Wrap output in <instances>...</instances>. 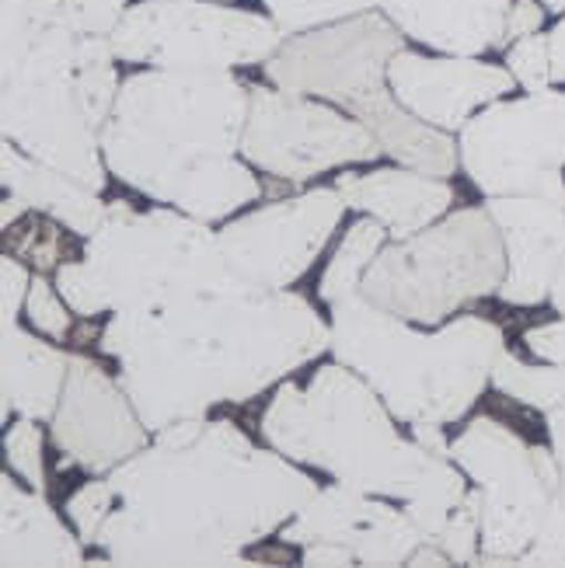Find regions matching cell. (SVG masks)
I'll return each instance as SVG.
<instances>
[{"label":"cell","mask_w":565,"mask_h":568,"mask_svg":"<svg viewBox=\"0 0 565 568\" xmlns=\"http://www.w3.org/2000/svg\"><path fill=\"white\" fill-rule=\"evenodd\" d=\"M130 0H63V18L81 36H112Z\"/></svg>","instance_id":"d590c367"},{"label":"cell","mask_w":565,"mask_h":568,"mask_svg":"<svg viewBox=\"0 0 565 568\" xmlns=\"http://www.w3.org/2000/svg\"><path fill=\"white\" fill-rule=\"evenodd\" d=\"M293 464L255 447L231 418H185L105 475L115 509L94 548L115 565H259L241 551L317 496Z\"/></svg>","instance_id":"6da1fadb"},{"label":"cell","mask_w":565,"mask_h":568,"mask_svg":"<svg viewBox=\"0 0 565 568\" xmlns=\"http://www.w3.org/2000/svg\"><path fill=\"white\" fill-rule=\"evenodd\" d=\"M70 374V353L18 325L0 328V418L18 412L24 418H53Z\"/></svg>","instance_id":"44dd1931"},{"label":"cell","mask_w":565,"mask_h":568,"mask_svg":"<svg viewBox=\"0 0 565 568\" xmlns=\"http://www.w3.org/2000/svg\"><path fill=\"white\" fill-rule=\"evenodd\" d=\"M524 345L542 363H565V317L548 321V325H534L524 332Z\"/></svg>","instance_id":"74e56055"},{"label":"cell","mask_w":565,"mask_h":568,"mask_svg":"<svg viewBox=\"0 0 565 568\" xmlns=\"http://www.w3.org/2000/svg\"><path fill=\"white\" fill-rule=\"evenodd\" d=\"M0 565H81L84 540L73 537L46 491H24L11 475L0 478Z\"/></svg>","instance_id":"7402d4cb"},{"label":"cell","mask_w":565,"mask_h":568,"mask_svg":"<svg viewBox=\"0 0 565 568\" xmlns=\"http://www.w3.org/2000/svg\"><path fill=\"white\" fill-rule=\"evenodd\" d=\"M391 241L387 227L374 216H363L356 224L346 231L342 244L335 248L332 262L325 265L322 273V283H317V296H322L325 304H335L339 296H346L353 290H360V280L366 273V265L377 258V252Z\"/></svg>","instance_id":"d4e9b609"},{"label":"cell","mask_w":565,"mask_h":568,"mask_svg":"<svg viewBox=\"0 0 565 568\" xmlns=\"http://www.w3.org/2000/svg\"><path fill=\"white\" fill-rule=\"evenodd\" d=\"M304 565H356V558L335 540H314V545L304 548Z\"/></svg>","instance_id":"ab89813d"},{"label":"cell","mask_w":565,"mask_h":568,"mask_svg":"<svg viewBox=\"0 0 565 568\" xmlns=\"http://www.w3.org/2000/svg\"><path fill=\"white\" fill-rule=\"evenodd\" d=\"M67 301L60 296V290L49 283L42 273L32 276V286H29V301H24V314H29L32 321V328L42 332L46 338H70V328H73V321H70V311L63 307Z\"/></svg>","instance_id":"836d02e7"},{"label":"cell","mask_w":565,"mask_h":568,"mask_svg":"<svg viewBox=\"0 0 565 568\" xmlns=\"http://www.w3.org/2000/svg\"><path fill=\"white\" fill-rule=\"evenodd\" d=\"M509 8L513 0H384V14L405 39L451 57L506 49Z\"/></svg>","instance_id":"ffe728a7"},{"label":"cell","mask_w":565,"mask_h":568,"mask_svg":"<svg viewBox=\"0 0 565 568\" xmlns=\"http://www.w3.org/2000/svg\"><path fill=\"white\" fill-rule=\"evenodd\" d=\"M552 42V73H555V84H565V14L555 21V29L548 32Z\"/></svg>","instance_id":"60d3db41"},{"label":"cell","mask_w":565,"mask_h":568,"mask_svg":"<svg viewBox=\"0 0 565 568\" xmlns=\"http://www.w3.org/2000/svg\"><path fill=\"white\" fill-rule=\"evenodd\" d=\"M286 545H314V540H335L350 548L356 565H408V558L426 545L423 534L412 527L405 509L398 513L371 491L353 485L317 488V496L280 530Z\"/></svg>","instance_id":"2e32d148"},{"label":"cell","mask_w":565,"mask_h":568,"mask_svg":"<svg viewBox=\"0 0 565 568\" xmlns=\"http://www.w3.org/2000/svg\"><path fill=\"white\" fill-rule=\"evenodd\" d=\"M29 286H32V273L21 258L4 252V262H0V321L4 325H18V311L29 301Z\"/></svg>","instance_id":"8d00e7d4"},{"label":"cell","mask_w":565,"mask_h":568,"mask_svg":"<svg viewBox=\"0 0 565 568\" xmlns=\"http://www.w3.org/2000/svg\"><path fill=\"white\" fill-rule=\"evenodd\" d=\"M506 244V280L500 301L513 307L548 304L565 262V195H488Z\"/></svg>","instance_id":"ac0fdd59"},{"label":"cell","mask_w":565,"mask_h":568,"mask_svg":"<svg viewBox=\"0 0 565 568\" xmlns=\"http://www.w3.org/2000/svg\"><path fill=\"white\" fill-rule=\"evenodd\" d=\"M339 363L353 366L371 384L398 423H457L478 394L493 384L506 353L496 321L464 314L436 332H415L412 321L377 307L360 290L329 304Z\"/></svg>","instance_id":"277c9868"},{"label":"cell","mask_w":565,"mask_h":568,"mask_svg":"<svg viewBox=\"0 0 565 568\" xmlns=\"http://www.w3.org/2000/svg\"><path fill=\"white\" fill-rule=\"evenodd\" d=\"M545 21H548V11H545L542 0H513L509 18H506V45L524 39V36L542 32Z\"/></svg>","instance_id":"f35d334b"},{"label":"cell","mask_w":565,"mask_h":568,"mask_svg":"<svg viewBox=\"0 0 565 568\" xmlns=\"http://www.w3.org/2000/svg\"><path fill=\"white\" fill-rule=\"evenodd\" d=\"M57 290H60V296H63L73 314H81V317L109 314V304H105L102 290H98V283H94V273H91V265L84 262V255L57 268Z\"/></svg>","instance_id":"e575fe53"},{"label":"cell","mask_w":565,"mask_h":568,"mask_svg":"<svg viewBox=\"0 0 565 568\" xmlns=\"http://www.w3.org/2000/svg\"><path fill=\"white\" fill-rule=\"evenodd\" d=\"M109 39L122 63L234 70L273 60L286 36L269 14L220 0H137Z\"/></svg>","instance_id":"8fae6325"},{"label":"cell","mask_w":565,"mask_h":568,"mask_svg":"<svg viewBox=\"0 0 565 568\" xmlns=\"http://www.w3.org/2000/svg\"><path fill=\"white\" fill-rule=\"evenodd\" d=\"M433 545L451 558V565H478L482 558V488L468 491L464 503L451 513L447 527Z\"/></svg>","instance_id":"f546056e"},{"label":"cell","mask_w":565,"mask_h":568,"mask_svg":"<svg viewBox=\"0 0 565 568\" xmlns=\"http://www.w3.org/2000/svg\"><path fill=\"white\" fill-rule=\"evenodd\" d=\"M0 179H4L8 192L21 195L32 210H42L60 220V224H67L84 241L105 224L109 203H102V192L70 179L60 168H49L29 158L11 140H4V151H0Z\"/></svg>","instance_id":"603a6c76"},{"label":"cell","mask_w":565,"mask_h":568,"mask_svg":"<svg viewBox=\"0 0 565 568\" xmlns=\"http://www.w3.org/2000/svg\"><path fill=\"white\" fill-rule=\"evenodd\" d=\"M381 154L377 136L325 98L283 91L276 84H252L241 158L269 179L304 185L314 175L342 164L377 161Z\"/></svg>","instance_id":"4fadbf2b"},{"label":"cell","mask_w":565,"mask_h":568,"mask_svg":"<svg viewBox=\"0 0 565 568\" xmlns=\"http://www.w3.org/2000/svg\"><path fill=\"white\" fill-rule=\"evenodd\" d=\"M506 280V244L493 213L464 206L426 231L387 241L366 265L360 293L412 325L444 321L482 296H496Z\"/></svg>","instance_id":"ba28073f"},{"label":"cell","mask_w":565,"mask_h":568,"mask_svg":"<svg viewBox=\"0 0 565 568\" xmlns=\"http://www.w3.org/2000/svg\"><path fill=\"white\" fill-rule=\"evenodd\" d=\"M0 231H4V252L21 258L42 276L57 273L60 265L78 258V244H73L78 234L42 210H24L18 220H11Z\"/></svg>","instance_id":"cb8c5ba5"},{"label":"cell","mask_w":565,"mask_h":568,"mask_svg":"<svg viewBox=\"0 0 565 568\" xmlns=\"http://www.w3.org/2000/svg\"><path fill=\"white\" fill-rule=\"evenodd\" d=\"M548 426V447L558 460V491L552 499L548 520L531 545V551L521 558V565H565V405L545 412Z\"/></svg>","instance_id":"83f0119b"},{"label":"cell","mask_w":565,"mask_h":568,"mask_svg":"<svg viewBox=\"0 0 565 568\" xmlns=\"http://www.w3.org/2000/svg\"><path fill=\"white\" fill-rule=\"evenodd\" d=\"M49 423V439L63 454L60 471L78 467L88 475H109L151 443V429L143 426L127 387L84 353H70V374Z\"/></svg>","instance_id":"9a60e30c"},{"label":"cell","mask_w":565,"mask_h":568,"mask_svg":"<svg viewBox=\"0 0 565 568\" xmlns=\"http://www.w3.org/2000/svg\"><path fill=\"white\" fill-rule=\"evenodd\" d=\"M548 304L565 317V262L558 268V276H555V286H552V296H548Z\"/></svg>","instance_id":"b9f144b4"},{"label":"cell","mask_w":565,"mask_h":568,"mask_svg":"<svg viewBox=\"0 0 565 568\" xmlns=\"http://www.w3.org/2000/svg\"><path fill=\"white\" fill-rule=\"evenodd\" d=\"M461 164L485 195H565V91H527L464 122Z\"/></svg>","instance_id":"7c38bea8"},{"label":"cell","mask_w":565,"mask_h":568,"mask_svg":"<svg viewBox=\"0 0 565 568\" xmlns=\"http://www.w3.org/2000/svg\"><path fill=\"white\" fill-rule=\"evenodd\" d=\"M4 454L11 471H18L24 478V485L46 491V471H42V429H39V418H18V423L8 429L4 439Z\"/></svg>","instance_id":"d6a6232c"},{"label":"cell","mask_w":565,"mask_h":568,"mask_svg":"<svg viewBox=\"0 0 565 568\" xmlns=\"http://www.w3.org/2000/svg\"><path fill=\"white\" fill-rule=\"evenodd\" d=\"M542 4H545L548 14H558V18L565 14V0H542Z\"/></svg>","instance_id":"7bdbcfd3"},{"label":"cell","mask_w":565,"mask_h":568,"mask_svg":"<svg viewBox=\"0 0 565 568\" xmlns=\"http://www.w3.org/2000/svg\"><path fill=\"white\" fill-rule=\"evenodd\" d=\"M262 4L283 36H301L366 11H384V0H262Z\"/></svg>","instance_id":"f1b7e54d"},{"label":"cell","mask_w":565,"mask_h":568,"mask_svg":"<svg viewBox=\"0 0 565 568\" xmlns=\"http://www.w3.org/2000/svg\"><path fill=\"white\" fill-rule=\"evenodd\" d=\"M387 84L415 119L444 133H461L472 115L521 88L509 67L478 57H426L408 45L391 60Z\"/></svg>","instance_id":"e0dca14e"},{"label":"cell","mask_w":565,"mask_h":568,"mask_svg":"<svg viewBox=\"0 0 565 568\" xmlns=\"http://www.w3.org/2000/svg\"><path fill=\"white\" fill-rule=\"evenodd\" d=\"M78 49L81 32L63 18V0H0L4 140L102 192L109 164L78 94Z\"/></svg>","instance_id":"52a82bcc"},{"label":"cell","mask_w":565,"mask_h":568,"mask_svg":"<svg viewBox=\"0 0 565 568\" xmlns=\"http://www.w3.org/2000/svg\"><path fill=\"white\" fill-rule=\"evenodd\" d=\"M493 387L503 394V398L531 405L537 412H552V408L565 405V363L531 366L506 349L493 369Z\"/></svg>","instance_id":"4316f807"},{"label":"cell","mask_w":565,"mask_h":568,"mask_svg":"<svg viewBox=\"0 0 565 568\" xmlns=\"http://www.w3.org/2000/svg\"><path fill=\"white\" fill-rule=\"evenodd\" d=\"M112 509H115V488L109 485V478L88 481L78 491H70V499H67V516L84 545H98Z\"/></svg>","instance_id":"4dcf8cb0"},{"label":"cell","mask_w":565,"mask_h":568,"mask_svg":"<svg viewBox=\"0 0 565 568\" xmlns=\"http://www.w3.org/2000/svg\"><path fill=\"white\" fill-rule=\"evenodd\" d=\"M252 84L231 70H140L122 81L102 130L109 171L203 224L262 195L241 158Z\"/></svg>","instance_id":"3957f363"},{"label":"cell","mask_w":565,"mask_h":568,"mask_svg":"<svg viewBox=\"0 0 565 568\" xmlns=\"http://www.w3.org/2000/svg\"><path fill=\"white\" fill-rule=\"evenodd\" d=\"M451 460L482 488L478 565H521L558 491L552 447H537L500 418L478 415L451 439Z\"/></svg>","instance_id":"30bf717a"},{"label":"cell","mask_w":565,"mask_h":568,"mask_svg":"<svg viewBox=\"0 0 565 568\" xmlns=\"http://www.w3.org/2000/svg\"><path fill=\"white\" fill-rule=\"evenodd\" d=\"M115 49L109 36H81V49H78V94L84 115L91 122V130L102 136L105 122L115 109L119 98V70H115Z\"/></svg>","instance_id":"484cf974"},{"label":"cell","mask_w":565,"mask_h":568,"mask_svg":"<svg viewBox=\"0 0 565 568\" xmlns=\"http://www.w3.org/2000/svg\"><path fill=\"white\" fill-rule=\"evenodd\" d=\"M405 42V32L384 11H366L301 36H286L276 57L262 63V78L283 91L314 94L346 109L402 168L451 179L461 164L451 133L415 119L387 84V67Z\"/></svg>","instance_id":"8992f818"},{"label":"cell","mask_w":565,"mask_h":568,"mask_svg":"<svg viewBox=\"0 0 565 568\" xmlns=\"http://www.w3.org/2000/svg\"><path fill=\"white\" fill-rule=\"evenodd\" d=\"M262 436L290 460L391 499L420 496L444 460L405 439L381 394L339 359L317 369L307 387L283 381L262 415Z\"/></svg>","instance_id":"5b68a950"},{"label":"cell","mask_w":565,"mask_h":568,"mask_svg":"<svg viewBox=\"0 0 565 568\" xmlns=\"http://www.w3.org/2000/svg\"><path fill=\"white\" fill-rule=\"evenodd\" d=\"M329 342L332 325L301 293L224 280L161 307L115 311L98 353L119 359V384L143 426L161 433L213 405L252 402Z\"/></svg>","instance_id":"7a4b0ae2"},{"label":"cell","mask_w":565,"mask_h":568,"mask_svg":"<svg viewBox=\"0 0 565 568\" xmlns=\"http://www.w3.org/2000/svg\"><path fill=\"white\" fill-rule=\"evenodd\" d=\"M346 210L342 192L332 185L283 195L249 216L231 220L216 231L228 276L259 290H286L325 252Z\"/></svg>","instance_id":"5bb4252c"},{"label":"cell","mask_w":565,"mask_h":568,"mask_svg":"<svg viewBox=\"0 0 565 568\" xmlns=\"http://www.w3.org/2000/svg\"><path fill=\"white\" fill-rule=\"evenodd\" d=\"M506 67L524 91H545L555 84L548 32H534L506 45Z\"/></svg>","instance_id":"1f68e13d"},{"label":"cell","mask_w":565,"mask_h":568,"mask_svg":"<svg viewBox=\"0 0 565 568\" xmlns=\"http://www.w3.org/2000/svg\"><path fill=\"white\" fill-rule=\"evenodd\" d=\"M220 4H231V0H220Z\"/></svg>","instance_id":"ee69618b"},{"label":"cell","mask_w":565,"mask_h":568,"mask_svg":"<svg viewBox=\"0 0 565 568\" xmlns=\"http://www.w3.org/2000/svg\"><path fill=\"white\" fill-rule=\"evenodd\" d=\"M81 255L109 314L161 307L231 280L210 224L182 210L137 213L127 200L109 203L105 224L88 237Z\"/></svg>","instance_id":"9c48e42d"},{"label":"cell","mask_w":565,"mask_h":568,"mask_svg":"<svg viewBox=\"0 0 565 568\" xmlns=\"http://www.w3.org/2000/svg\"><path fill=\"white\" fill-rule=\"evenodd\" d=\"M350 210L381 220L391 241H402L436 224L454 203L447 179H433L412 168H377V171H342L335 179Z\"/></svg>","instance_id":"d6986e66"}]
</instances>
